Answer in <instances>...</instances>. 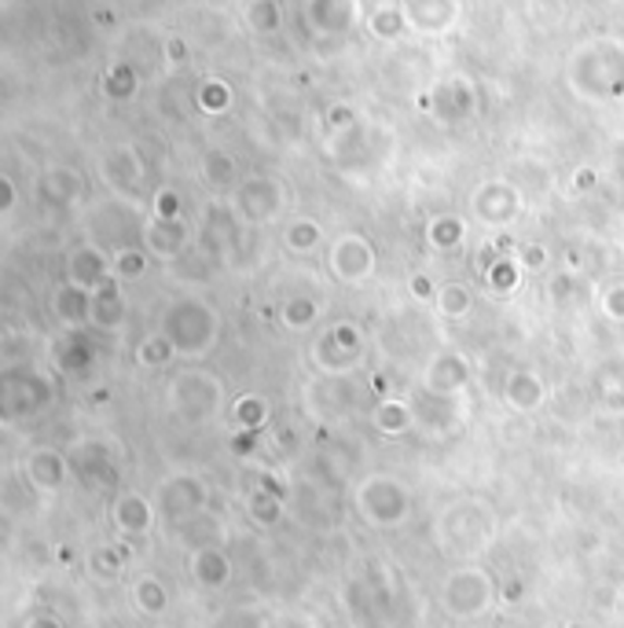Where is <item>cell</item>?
I'll list each match as a JSON object with an SVG mask.
<instances>
[{
  "label": "cell",
  "instance_id": "obj_1",
  "mask_svg": "<svg viewBox=\"0 0 624 628\" xmlns=\"http://www.w3.org/2000/svg\"><path fill=\"white\" fill-rule=\"evenodd\" d=\"M26 474H29V482H34V489L56 493V489H63V482H67V460L56 449H37L29 455Z\"/></svg>",
  "mask_w": 624,
  "mask_h": 628
},
{
  "label": "cell",
  "instance_id": "obj_2",
  "mask_svg": "<svg viewBox=\"0 0 624 628\" xmlns=\"http://www.w3.org/2000/svg\"><path fill=\"white\" fill-rule=\"evenodd\" d=\"M52 312H56L59 320H67V323H82L85 317H93V291L74 287V283H67V287H56Z\"/></svg>",
  "mask_w": 624,
  "mask_h": 628
},
{
  "label": "cell",
  "instance_id": "obj_3",
  "mask_svg": "<svg viewBox=\"0 0 624 628\" xmlns=\"http://www.w3.org/2000/svg\"><path fill=\"white\" fill-rule=\"evenodd\" d=\"M115 522L129 533H140V530H147L151 511H147V503L140 500V496H122V500H118V508H115Z\"/></svg>",
  "mask_w": 624,
  "mask_h": 628
},
{
  "label": "cell",
  "instance_id": "obj_4",
  "mask_svg": "<svg viewBox=\"0 0 624 628\" xmlns=\"http://www.w3.org/2000/svg\"><path fill=\"white\" fill-rule=\"evenodd\" d=\"M133 595H136L140 611H147V614H158L166 606V592H163V584H158L155 577H140Z\"/></svg>",
  "mask_w": 624,
  "mask_h": 628
},
{
  "label": "cell",
  "instance_id": "obj_5",
  "mask_svg": "<svg viewBox=\"0 0 624 628\" xmlns=\"http://www.w3.org/2000/svg\"><path fill=\"white\" fill-rule=\"evenodd\" d=\"M23 628H63V625H59V617L56 614H29L26 617V621H23Z\"/></svg>",
  "mask_w": 624,
  "mask_h": 628
},
{
  "label": "cell",
  "instance_id": "obj_6",
  "mask_svg": "<svg viewBox=\"0 0 624 628\" xmlns=\"http://www.w3.org/2000/svg\"><path fill=\"white\" fill-rule=\"evenodd\" d=\"M12 202H15V191L4 177H0V214H8V210H12Z\"/></svg>",
  "mask_w": 624,
  "mask_h": 628
},
{
  "label": "cell",
  "instance_id": "obj_7",
  "mask_svg": "<svg viewBox=\"0 0 624 628\" xmlns=\"http://www.w3.org/2000/svg\"><path fill=\"white\" fill-rule=\"evenodd\" d=\"M96 570H99V573H104V570H107V573H115L118 566H115V559H110V555L99 552V555H96Z\"/></svg>",
  "mask_w": 624,
  "mask_h": 628
}]
</instances>
